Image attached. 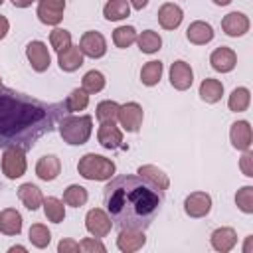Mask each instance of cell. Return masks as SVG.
<instances>
[{
  "mask_svg": "<svg viewBox=\"0 0 253 253\" xmlns=\"http://www.w3.org/2000/svg\"><path fill=\"white\" fill-rule=\"evenodd\" d=\"M67 115L65 101L43 103L12 87H0V146L28 152Z\"/></svg>",
  "mask_w": 253,
  "mask_h": 253,
  "instance_id": "obj_1",
  "label": "cell"
},
{
  "mask_svg": "<svg viewBox=\"0 0 253 253\" xmlns=\"http://www.w3.org/2000/svg\"><path fill=\"white\" fill-rule=\"evenodd\" d=\"M162 202L164 192L140 176H117L103 188L105 210L119 229H148Z\"/></svg>",
  "mask_w": 253,
  "mask_h": 253,
  "instance_id": "obj_2",
  "label": "cell"
},
{
  "mask_svg": "<svg viewBox=\"0 0 253 253\" xmlns=\"http://www.w3.org/2000/svg\"><path fill=\"white\" fill-rule=\"evenodd\" d=\"M93 130V119L89 115H81V117H73L67 115L59 121V134L67 144H85L91 136Z\"/></svg>",
  "mask_w": 253,
  "mask_h": 253,
  "instance_id": "obj_3",
  "label": "cell"
},
{
  "mask_svg": "<svg viewBox=\"0 0 253 253\" xmlns=\"http://www.w3.org/2000/svg\"><path fill=\"white\" fill-rule=\"evenodd\" d=\"M77 170L87 180H109L115 174V162L105 158V156H99V154L91 152V154H85L79 160Z\"/></svg>",
  "mask_w": 253,
  "mask_h": 253,
  "instance_id": "obj_4",
  "label": "cell"
},
{
  "mask_svg": "<svg viewBox=\"0 0 253 253\" xmlns=\"http://www.w3.org/2000/svg\"><path fill=\"white\" fill-rule=\"evenodd\" d=\"M2 172L10 180H16L26 172V158H24V150L22 148H4Z\"/></svg>",
  "mask_w": 253,
  "mask_h": 253,
  "instance_id": "obj_5",
  "label": "cell"
},
{
  "mask_svg": "<svg viewBox=\"0 0 253 253\" xmlns=\"http://www.w3.org/2000/svg\"><path fill=\"white\" fill-rule=\"evenodd\" d=\"M38 18L47 26H57L63 18L65 0H38Z\"/></svg>",
  "mask_w": 253,
  "mask_h": 253,
  "instance_id": "obj_6",
  "label": "cell"
},
{
  "mask_svg": "<svg viewBox=\"0 0 253 253\" xmlns=\"http://www.w3.org/2000/svg\"><path fill=\"white\" fill-rule=\"evenodd\" d=\"M85 227L93 237H105L111 231L113 221H111L109 213H105L103 210L95 208V210H89V213L85 217Z\"/></svg>",
  "mask_w": 253,
  "mask_h": 253,
  "instance_id": "obj_7",
  "label": "cell"
},
{
  "mask_svg": "<svg viewBox=\"0 0 253 253\" xmlns=\"http://www.w3.org/2000/svg\"><path fill=\"white\" fill-rule=\"evenodd\" d=\"M117 121L121 123V126L128 132H136L142 125V107L138 103H126L123 107H119V117Z\"/></svg>",
  "mask_w": 253,
  "mask_h": 253,
  "instance_id": "obj_8",
  "label": "cell"
},
{
  "mask_svg": "<svg viewBox=\"0 0 253 253\" xmlns=\"http://www.w3.org/2000/svg\"><path fill=\"white\" fill-rule=\"evenodd\" d=\"M211 210V198L206 192H194L184 200V211L190 217H204Z\"/></svg>",
  "mask_w": 253,
  "mask_h": 253,
  "instance_id": "obj_9",
  "label": "cell"
},
{
  "mask_svg": "<svg viewBox=\"0 0 253 253\" xmlns=\"http://www.w3.org/2000/svg\"><path fill=\"white\" fill-rule=\"evenodd\" d=\"M83 55L87 57H103L105 51H107V43H105V38L99 34V32H85L81 36V43H79Z\"/></svg>",
  "mask_w": 253,
  "mask_h": 253,
  "instance_id": "obj_10",
  "label": "cell"
},
{
  "mask_svg": "<svg viewBox=\"0 0 253 253\" xmlns=\"http://www.w3.org/2000/svg\"><path fill=\"white\" fill-rule=\"evenodd\" d=\"M26 55H28L32 67H34L36 71H40V73L49 67L51 57H49L47 45H45L43 42H30L28 47H26Z\"/></svg>",
  "mask_w": 253,
  "mask_h": 253,
  "instance_id": "obj_11",
  "label": "cell"
},
{
  "mask_svg": "<svg viewBox=\"0 0 253 253\" xmlns=\"http://www.w3.org/2000/svg\"><path fill=\"white\" fill-rule=\"evenodd\" d=\"M194 81V73H192V67L190 63L186 61H174L172 67H170V83L174 89L178 91H186Z\"/></svg>",
  "mask_w": 253,
  "mask_h": 253,
  "instance_id": "obj_12",
  "label": "cell"
},
{
  "mask_svg": "<svg viewBox=\"0 0 253 253\" xmlns=\"http://www.w3.org/2000/svg\"><path fill=\"white\" fill-rule=\"evenodd\" d=\"M119 237H117V247L125 253H132V251H138L144 243H146V237H144V231L140 229H119Z\"/></svg>",
  "mask_w": 253,
  "mask_h": 253,
  "instance_id": "obj_13",
  "label": "cell"
},
{
  "mask_svg": "<svg viewBox=\"0 0 253 253\" xmlns=\"http://www.w3.org/2000/svg\"><path fill=\"white\" fill-rule=\"evenodd\" d=\"M210 63H211V67H213L215 71L227 73V71H231V69L235 67V63H237V55H235V51H233L231 47L221 45V47L213 49V53L210 55Z\"/></svg>",
  "mask_w": 253,
  "mask_h": 253,
  "instance_id": "obj_14",
  "label": "cell"
},
{
  "mask_svg": "<svg viewBox=\"0 0 253 253\" xmlns=\"http://www.w3.org/2000/svg\"><path fill=\"white\" fill-rule=\"evenodd\" d=\"M97 138H99L101 146H105L109 150H115V148L123 146V132L117 128L115 123H101Z\"/></svg>",
  "mask_w": 253,
  "mask_h": 253,
  "instance_id": "obj_15",
  "label": "cell"
},
{
  "mask_svg": "<svg viewBox=\"0 0 253 253\" xmlns=\"http://www.w3.org/2000/svg\"><path fill=\"white\" fill-rule=\"evenodd\" d=\"M221 28L227 36L231 38H237V36H243L247 30H249V20L245 14L241 12H229L223 20H221Z\"/></svg>",
  "mask_w": 253,
  "mask_h": 253,
  "instance_id": "obj_16",
  "label": "cell"
},
{
  "mask_svg": "<svg viewBox=\"0 0 253 253\" xmlns=\"http://www.w3.org/2000/svg\"><path fill=\"white\" fill-rule=\"evenodd\" d=\"M59 170H61V164H59V158L53 156V154H45L38 160L36 164V174L38 178L45 180V182H51L59 176Z\"/></svg>",
  "mask_w": 253,
  "mask_h": 253,
  "instance_id": "obj_17",
  "label": "cell"
},
{
  "mask_svg": "<svg viewBox=\"0 0 253 253\" xmlns=\"http://www.w3.org/2000/svg\"><path fill=\"white\" fill-rule=\"evenodd\" d=\"M182 18H184L182 8L176 6V4L166 2V4H162L160 10H158V22H160V26H162L164 30H174V28H178L180 22H182Z\"/></svg>",
  "mask_w": 253,
  "mask_h": 253,
  "instance_id": "obj_18",
  "label": "cell"
},
{
  "mask_svg": "<svg viewBox=\"0 0 253 253\" xmlns=\"http://www.w3.org/2000/svg\"><path fill=\"white\" fill-rule=\"evenodd\" d=\"M229 136H231V144L239 150H249L251 146V126L247 121H237L231 125V130H229Z\"/></svg>",
  "mask_w": 253,
  "mask_h": 253,
  "instance_id": "obj_19",
  "label": "cell"
},
{
  "mask_svg": "<svg viewBox=\"0 0 253 253\" xmlns=\"http://www.w3.org/2000/svg\"><path fill=\"white\" fill-rule=\"evenodd\" d=\"M57 59H59V67L63 71H75L83 65V51L79 45H69L57 53Z\"/></svg>",
  "mask_w": 253,
  "mask_h": 253,
  "instance_id": "obj_20",
  "label": "cell"
},
{
  "mask_svg": "<svg viewBox=\"0 0 253 253\" xmlns=\"http://www.w3.org/2000/svg\"><path fill=\"white\" fill-rule=\"evenodd\" d=\"M237 243V235L231 227H219L211 233V247L215 251H221V253H227L235 247Z\"/></svg>",
  "mask_w": 253,
  "mask_h": 253,
  "instance_id": "obj_21",
  "label": "cell"
},
{
  "mask_svg": "<svg viewBox=\"0 0 253 253\" xmlns=\"http://www.w3.org/2000/svg\"><path fill=\"white\" fill-rule=\"evenodd\" d=\"M186 38H188L192 43L202 45V43H208V42L213 40V30H211L210 24L198 20V22H192V24L188 26V30H186Z\"/></svg>",
  "mask_w": 253,
  "mask_h": 253,
  "instance_id": "obj_22",
  "label": "cell"
},
{
  "mask_svg": "<svg viewBox=\"0 0 253 253\" xmlns=\"http://www.w3.org/2000/svg\"><path fill=\"white\" fill-rule=\"evenodd\" d=\"M18 198L22 200V204L28 208V210H32V211H36L42 204H43V196H42V192H40V188L38 186H34V184H22L20 188H18Z\"/></svg>",
  "mask_w": 253,
  "mask_h": 253,
  "instance_id": "obj_23",
  "label": "cell"
},
{
  "mask_svg": "<svg viewBox=\"0 0 253 253\" xmlns=\"http://www.w3.org/2000/svg\"><path fill=\"white\" fill-rule=\"evenodd\" d=\"M0 231L4 235H18L22 231V215L12 208L2 210L0 211Z\"/></svg>",
  "mask_w": 253,
  "mask_h": 253,
  "instance_id": "obj_24",
  "label": "cell"
},
{
  "mask_svg": "<svg viewBox=\"0 0 253 253\" xmlns=\"http://www.w3.org/2000/svg\"><path fill=\"white\" fill-rule=\"evenodd\" d=\"M138 176L140 178H144L148 184H152L154 188H158V190H168V186H170V180H168V176L160 170V168H156V166H150V164H146V166H140L138 168Z\"/></svg>",
  "mask_w": 253,
  "mask_h": 253,
  "instance_id": "obj_25",
  "label": "cell"
},
{
  "mask_svg": "<svg viewBox=\"0 0 253 253\" xmlns=\"http://www.w3.org/2000/svg\"><path fill=\"white\" fill-rule=\"evenodd\" d=\"M223 95V85L217 81V79H204L202 85H200V97L206 101V103H217Z\"/></svg>",
  "mask_w": 253,
  "mask_h": 253,
  "instance_id": "obj_26",
  "label": "cell"
},
{
  "mask_svg": "<svg viewBox=\"0 0 253 253\" xmlns=\"http://www.w3.org/2000/svg\"><path fill=\"white\" fill-rule=\"evenodd\" d=\"M128 12H130V6H128L126 0H109V2L105 4V8H103L105 18L111 20V22H117V20L126 18Z\"/></svg>",
  "mask_w": 253,
  "mask_h": 253,
  "instance_id": "obj_27",
  "label": "cell"
},
{
  "mask_svg": "<svg viewBox=\"0 0 253 253\" xmlns=\"http://www.w3.org/2000/svg\"><path fill=\"white\" fill-rule=\"evenodd\" d=\"M136 42H138L140 51H144V53H154L162 45V38L156 32H152V30H146L140 36H136Z\"/></svg>",
  "mask_w": 253,
  "mask_h": 253,
  "instance_id": "obj_28",
  "label": "cell"
},
{
  "mask_svg": "<svg viewBox=\"0 0 253 253\" xmlns=\"http://www.w3.org/2000/svg\"><path fill=\"white\" fill-rule=\"evenodd\" d=\"M43 211H45V217L53 223H59L65 217V206L57 198H45L43 200Z\"/></svg>",
  "mask_w": 253,
  "mask_h": 253,
  "instance_id": "obj_29",
  "label": "cell"
},
{
  "mask_svg": "<svg viewBox=\"0 0 253 253\" xmlns=\"http://www.w3.org/2000/svg\"><path fill=\"white\" fill-rule=\"evenodd\" d=\"M162 63L160 61H148L142 69H140V81L144 83V85H148V87H152V85H156L158 81H160V77H162Z\"/></svg>",
  "mask_w": 253,
  "mask_h": 253,
  "instance_id": "obj_30",
  "label": "cell"
},
{
  "mask_svg": "<svg viewBox=\"0 0 253 253\" xmlns=\"http://www.w3.org/2000/svg\"><path fill=\"white\" fill-rule=\"evenodd\" d=\"M87 190L83 188V186H79V184H71L65 192H63V204H67V206H73V208H79V206H83L85 202H87Z\"/></svg>",
  "mask_w": 253,
  "mask_h": 253,
  "instance_id": "obj_31",
  "label": "cell"
},
{
  "mask_svg": "<svg viewBox=\"0 0 253 253\" xmlns=\"http://www.w3.org/2000/svg\"><path fill=\"white\" fill-rule=\"evenodd\" d=\"M249 101H251L249 89H245V87H237V89H233V93L229 95L227 105H229L231 111L241 113V111H245V109L249 107Z\"/></svg>",
  "mask_w": 253,
  "mask_h": 253,
  "instance_id": "obj_32",
  "label": "cell"
},
{
  "mask_svg": "<svg viewBox=\"0 0 253 253\" xmlns=\"http://www.w3.org/2000/svg\"><path fill=\"white\" fill-rule=\"evenodd\" d=\"M63 101H65V107H67V111H69V115H71V113L83 111V109L87 107V103H89V93H85L83 89H73V91L67 95V99H63Z\"/></svg>",
  "mask_w": 253,
  "mask_h": 253,
  "instance_id": "obj_33",
  "label": "cell"
},
{
  "mask_svg": "<svg viewBox=\"0 0 253 253\" xmlns=\"http://www.w3.org/2000/svg\"><path fill=\"white\" fill-rule=\"evenodd\" d=\"M113 42H115L117 47H123L125 49L130 43L136 42V30L132 26H121V28H117L113 32Z\"/></svg>",
  "mask_w": 253,
  "mask_h": 253,
  "instance_id": "obj_34",
  "label": "cell"
},
{
  "mask_svg": "<svg viewBox=\"0 0 253 253\" xmlns=\"http://www.w3.org/2000/svg\"><path fill=\"white\" fill-rule=\"evenodd\" d=\"M28 237H30V241H32L36 247H40V249L47 247L49 241H51V233H49V229H47L45 225H42V223H34V225L30 227Z\"/></svg>",
  "mask_w": 253,
  "mask_h": 253,
  "instance_id": "obj_35",
  "label": "cell"
},
{
  "mask_svg": "<svg viewBox=\"0 0 253 253\" xmlns=\"http://www.w3.org/2000/svg\"><path fill=\"white\" fill-rule=\"evenodd\" d=\"M105 87V77L101 71H89L83 75V83H81V89L85 93H99L101 89Z\"/></svg>",
  "mask_w": 253,
  "mask_h": 253,
  "instance_id": "obj_36",
  "label": "cell"
},
{
  "mask_svg": "<svg viewBox=\"0 0 253 253\" xmlns=\"http://www.w3.org/2000/svg\"><path fill=\"white\" fill-rule=\"evenodd\" d=\"M119 117V105L115 101H101L97 105V119L101 123H115Z\"/></svg>",
  "mask_w": 253,
  "mask_h": 253,
  "instance_id": "obj_37",
  "label": "cell"
},
{
  "mask_svg": "<svg viewBox=\"0 0 253 253\" xmlns=\"http://www.w3.org/2000/svg\"><path fill=\"white\" fill-rule=\"evenodd\" d=\"M49 42H51L53 49L59 53V51H63L65 47H69V45H71V34H69L67 30L55 28V30L49 34Z\"/></svg>",
  "mask_w": 253,
  "mask_h": 253,
  "instance_id": "obj_38",
  "label": "cell"
},
{
  "mask_svg": "<svg viewBox=\"0 0 253 253\" xmlns=\"http://www.w3.org/2000/svg\"><path fill=\"white\" fill-rule=\"evenodd\" d=\"M235 202H237V206H239L241 211L253 213V186H243L235 194Z\"/></svg>",
  "mask_w": 253,
  "mask_h": 253,
  "instance_id": "obj_39",
  "label": "cell"
},
{
  "mask_svg": "<svg viewBox=\"0 0 253 253\" xmlns=\"http://www.w3.org/2000/svg\"><path fill=\"white\" fill-rule=\"evenodd\" d=\"M79 249L81 251H85V253H105V245L99 241V237L97 239H93V237H87V239H83L81 243H79Z\"/></svg>",
  "mask_w": 253,
  "mask_h": 253,
  "instance_id": "obj_40",
  "label": "cell"
},
{
  "mask_svg": "<svg viewBox=\"0 0 253 253\" xmlns=\"http://www.w3.org/2000/svg\"><path fill=\"white\" fill-rule=\"evenodd\" d=\"M241 170L245 176H253V154L249 150H245V154L241 156Z\"/></svg>",
  "mask_w": 253,
  "mask_h": 253,
  "instance_id": "obj_41",
  "label": "cell"
},
{
  "mask_svg": "<svg viewBox=\"0 0 253 253\" xmlns=\"http://www.w3.org/2000/svg\"><path fill=\"white\" fill-rule=\"evenodd\" d=\"M57 249H59L61 253H77V251H79V243H75V241H71V239H61L59 245H57Z\"/></svg>",
  "mask_w": 253,
  "mask_h": 253,
  "instance_id": "obj_42",
  "label": "cell"
},
{
  "mask_svg": "<svg viewBox=\"0 0 253 253\" xmlns=\"http://www.w3.org/2000/svg\"><path fill=\"white\" fill-rule=\"evenodd\" d=\"M8 28H10V24H8V20L4 18V16H0V40L8 34Z\"/></svg>",
  "mask_w": 253,
  "mask_h": 253,
  "instance_id": "obj_43",
  "label": "cell"
},
{
  "mask_svg": "<svg viewBox=\"0 0 253 253\" xmlns=\"http://www.w3.org/2000/svg\"><path fill=\"white\" fill-rule=\"evenodd\" d=\"M32 2H36V0H12V4L16 8H28V6H32Z\"/></svg>",
  "mask_w": 253,
  "mask_h": 253,
  "instance_id": "obj_44",
  "label": "cell"
},
{
  "mask_svg": "<svg viewBox=\"0 0 253 253\" xmlns=\"http://www.w3.org/2000/svg\"><path fill=\"white\" fill-rule=\"evenodd\" d=\"M130 4H132L136 10H142V8L148 4V0H130Z\"/></svg>",
  "mask_w": 253,
  "mask_h": 253,
  "instance_id": "obj_45",
  "label": "cell"
},
{
  "mask_svg": "<svg viewBox=\"0 0 253 253\" xmlns=\"http://www.w3.org/2000/svg\"><path fill=\"white\" fill-rule=\"evenodd\" d=\"M251 247H253V235H249V237H247V243H245L243 251H245V253H251Z\"/></svg>",
  "mask_w": 253,
  "mask_h": 253,
  "instance_id": "obj_46",
  "label": "cell"
},
{
  "mask_svg": "<svg viewBox=\"0 0 253 253\" xmlns=\"http://www.w3.org/2000/svg\"><path fill=\"white\" fill-rule=\"evenodd\" d=\"M213 2H215L217 6H227V4L231 2V0H213Z\"/></svg>",
  "mask_w": 253,
  "mask_h": 253,
  "instance_id": "obj_47",
  "label": "cell"
},
{
  "mask_svg": "<svg viewBox=\"0 0 253 253\" xmlns=\"http://www.w3.org/2000/svg\"><path fill=\"white\" fill-rule=\"evenodd\" d=\"M10 251H26V247H22V245H16V247H10Z\"/></svg>",
  "mask_w": 253,
  "mask_h": 253,
  "instance_id": "obj_48",
  "label": "cell"
},
{
  "mask_svg": "<svg viewBox=\"0 0 253 253\" xmlns=\"http://www.w3.org/2000/svg\"><path fill=\"white\" fill-rule=\"evenodd\" d=\"M2 2H4V0H0V4H2Z\"/></svg>",
  "mask_w": 253,
  "mask_h": 253,
  "instance_id": "obj_49",
  "label": "cell"
},
{
  "mask_svg": "<svg viewBox=\"0 0 253 253\" xmlns=\"http://www.w3.org/2000/svg\"><path fill=\"white\" fill-rule=\"evenodd\" d=\"M0 87H2V85H0Z\"/></svg>",
  "mask_w": 253,
  "mask_h": 253,
  "instance_id": "obj_50",
  "label": "cell"
}]
</instances>
